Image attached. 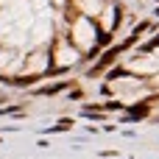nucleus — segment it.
Wrapping results in <instances>:
<instances>
[{"mask_svg": "<svg viewBox=\"0 0 159 159\" xmlns=\"http://www.w3.org/2000/svg\"><path fill=\"white\" fill-rule=\"evenodd\" d=\"M73 36H75V42H78L81 48H92V42H95L92 22H89V20H78V22L73 25Z\"/></svg>", "mask_w": 159, "mask_h": 159, "instance_id": "obj_1", "label": "nucleus"}, {"mask_svg": "<svg viewBox=\"0 0 159 159\" xmlns=\"http://www.w3.org/2000/svg\"><path fill=\"white\" fill-rule=\"evenodd\" d=\"M131 70H137V73H154V70H159V61L157 59H137V61H131Z\"/></svg>", "mask_w": 159, "mask_h": 159, "instance_id": "obj_2", "label": "nucleus"}, {"mask_svg": "<svg viewBox=\"0 0 159 159\" xmlns=\"http://www.w3.org/2000/svg\"><path fill=\"white\" fill-rule=\"evenodd\" d=\"M45 67H48V59H45L42 53H36V56H31V61H28L25 70H28V73H42Z\"/></svg>", "mask_w": 159, "mask_h": 159, "instance_id": "obj_3", "label": "nucleus"}, {"mask_svg": "<svg viewBox=\"0 0 159 159\" xmlns=\"http://www.w3.org/2000/svg\"><path fill=\"white\" fill-rule=\"evenodd\" d=\"M75 59H78V53L70 50V48H59V53H56V61L59 64H73Z\"/></svg>", "mask_w": 159, "mask_h": 159, "instance_id": "obj_4", "label": "nucleus"}, {"mask_svg": "<svg viewBox=\"0 0 159 159\" xmlns=\"http://www.w3.org/2000/svg\"><path fill=\"white\" fill-rule=\"evenodd\" d=\"M6 59H8V56H6V53H0V67L6 64Z\"/></svg>", "mask_w": 159, "mask_h": 159, "instance_id": "obj_5", "label": "nucleus"}]
</instances>
